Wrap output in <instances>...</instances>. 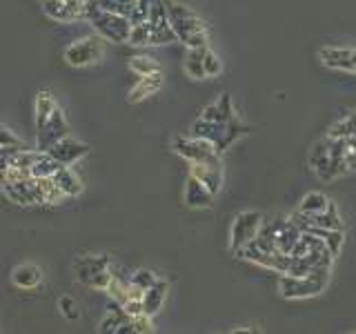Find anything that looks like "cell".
<instances>
[{
  "label": "cell",
  "instance_id": "6da1fadb",
  "mask_svg": "<svg viewBox=\"0 0 356 334\" xmlns=\"http://www.w3.org/2000/svg\"><path fill=\"white\" fill-rule=\"evenodd\" d=\"M330 278H332V265H318L305 276L281 274V278H278V294L287 301L318 296L327 289Z\"/></svg>",
  "mask_w": 356,
  "mask_h": 334
},
{
  "label": "cell",
  "instance_id": "7a4b0ae2",
  "mask_svg": "<svg viewBox=\"0 0 356 334\" xmlns=\"http://www.w3.org/2000/svg\"><path fill=\"white\" fill-rule=\"evenodd\" d=\"M167 16H170V25L187 49L194 47H207V27L192 9L178 3L167 0Z\"/></svg>",
  "mask_w": 356,
  "mask_h": 334
},
{
  "label": "cell",
  "instance_id": "3957f363",
  "mask_svg": "<svg viewBox=\"0 0 356 334\" xmlns=\"http://www.w3.org/2000/svg\"><path fill=\"white\" fill-rule=\"evenodd\" d=\"M85 18L92 22L94 29L105 40H109V42H127L129 40V31H131L129 18L100 9L96 0H92V3H89V7L85 11Z\"/></svg>",
  "mask_w": 356,
  "mask_h": 334
},
{
  "label": "cell",
  "instance_id": "277c9868",
  "mask_svg": "<svg viewBox=\"0 0 356 334\" xmlns=\"http://www.w3.org/2000/svg\"><path fill=\"white\" fill-rule=\"evenodd\" d=\"M172 148L178 156H183L189 163H207V165H222L220 152L211 141L198 136H176L172 141Z\"/></svg>",
  "mask_w": 356,
  "mask_h": 334
},
{
  "label": "cell",
  "instance_id": "5b68a950",
  "mask_svg": "<svg viewBox=\"0 0 356 334\" xmlns=\"http://www.w3.org/2000/svg\"><path fill=\"white\" fill-rule=\"evenodd\" d=\"M261 228H263V216L259 214V212L248 209V212L236 214V218H234L232 228H229V250H232V254H236L250 241H254L256 237H259Z\"/></svg>",
  "mask_w": 356,
  "mask_h": 334
},
{
  "label": "cell",
  "instance_id": "8992f818",
  "mask_svg": "<svg viewBox=\"0 0 356 334\" xmlns=\"http://www.w3.org/2000/svg\"><path fill=\"white\" fill-rule=\"evenodd\" d=\"M5 196L16 205H36L44 203V189H42V178L33 176H22L18 181H7L0 185Z\"/></svg>",
  "mask_w": 356,
  "mask_h": 334
},
{
  "label": "cell",
  "instance_id": "52a82bcc",
  "mask_svg": "<svg viewBox=\"0 0 356 334\" xmlns=\"http://www.w3.org/2000/svg\"><path fill=\"white\" fill-rule=\"evenodd\" d=\"M321 65L327 70L356 74V47H341V45H323L316 51Z\"/></svg>",
  "mask_w": 356,
  "mask_h": 334
},
{
  "label": "cell",
  "instance_id": "ba28073f",
  "mask_svg": "<svg viewBox=\"0 0 356 334\" xmlns=\"http://www.w3.org/2000/svg\"><path fill=\"white\" fill-rule=\"evenodd\" d=\"M63 56H65L67 65H72V67L94 65V63H98L100 58H103V42H100L98 38H94V36L76 40L65 49Z\"/></svg>",
  "mask_w": 356,
  "mask_h": 334
},
{
  "label": "cell",
  "instance_id": "9c48e42d",
  "mask_svg": "<svg viewBox=\"0 0 356 334\" xmlns=\"http://www.w3.org/2000/svg\"><path fill=\"white\" fill-rule=\"evenodd\" d=\"M65 136H70V125H67L63 109L56 105L49 120L44 122V127L38 129V150L40 152H49L51 145H56Z\"/></svg>",
  "mask_w": 356,
  "mask_h": 334
},
{
  "label": "cell",
  "instance_id": "30bf717a",
  "mask_svg": "<svg viewBox=\"0 0 356 334\" xmlns=\"http://www.w3.org/2000/svg\"><path fill=\"white\" fill-rule=\"evenodd\" d=\"M87 154H89V145L83 141H76L72 136H65L49 148V156L58 161L60 165H74L76 161H81Z\"/></svg>",
  "mask_w": 356,
  "mask_h": 334
},
{
  "label": "cell",
  "instance_id": "8fae6325",
  "mask_svg": "<svg viewBox=\"0 0 356 334\" xmlns=\"http://www.w3.org/2000/svg\"><path fill=\"white\" fill-rule=\"evenodd\" d=\"M307 163L312 167V172H314L321 181H332L330 176V170H332V152H330V141L327 136H323L321 141H316L312 145L309 150V156H307Z\"/></svg>",
  "mask_w": 356,
  "mask_h": 334
},
{
  "label": "cell",
  "instance_id": "7c38bea8",
  "mask_svg": "<svg viewBox=\"0 0 356 334\" xmlns=\"http://www.w3.org/2000/svg\"><path fill=\"white\" fill-rule=\"evenodd\" d=\"M189 174L198 178L211 194L218 196L222 189V165H207V163H189Z\"/></svg>",
  "mask_w": 356,
  "mask_h": 334
},
{
  "label": "cell",
  "instance_id": "4fadbf2b",
  "mask_svg": "<svg viewBox=\"0 0 356 334\" xmlns=\"http://www.w3.org/2000/svg\"><path fill=\"white\" fill-rule=\"evenodd\" d=\"M185 205L192 207V209H205L209 207L211 203H214V194L209 192V189L198 181V178H194L192 174L187 176V183H185Z\"/></svg>",
  "mask_w": 356,
  "mask_h": 334
},
{
  "label": "cell",
  "instance_id": "5bb4252c",
  "mask_svg": "<svg viewBox=\"0 0 356 334\" xmlns=\"http://www.w3.org/2000/svg\"><path fill=\"white\" fill-rule=\"evenodd\" d=\"M167 289H170V283L163 281V278H159V281H156L152 287L145 289V292H143V315H147V317L159 315V312L163 310V305H165Z\"/></svg>",
  "mask_w": 356,
  "mask_h": 334
},
{
  "label": "cell",
  "instance_id": "9a60e30c",
  "mask_svg": "<svg viewBox=\"0 0 356 334\" xmlns=\"http://www.w3.org/2000/svg\"><path fill=\"white\" fill-rule=\"evenodd\" d=\"M200 118H205L209 122H229L236 118V109L232 105V96L229 94H220L216 103H211L203 109Z\"/></svg>",
  "mask_w": 356,
  "mask_h": 334
},
{
  "label": "cell",
  "instance_id": "2e32d148",
  "mask_svg": "<svg viewBox=\"0 0 356 334\" xmlns=\"http://www.w3.org/2000/svg\"><path fill=\"white\" fill-rule=\"evenodd\" d=\"M11 283L20 289H36L42 283V270L33 263H25L14 267L11 272Z\"/></svg>",
  "mask_w": 356,
  "mask_h": 334
},
{
  "label": "cell",
  "instance_id": "e0dca14e",
  "mask_svg": "<svg viewBox=\"0 0 356 334\" xmlns=\"http://www.w3.org/2000/svg\"><path fill=\"white\" fill-rule=\"evenodd\" d=\"M109 267V256L107 254H98V256H81L76 261V272H78V281L87 283L96 272L107 270Z\"/></svg>",
  "mask_w": 356,
  "mask_h": 334
},
{
  "label": "cell",
  "instance_id": "ac0fdd59",
  "mask_svg": "<svg viewBox=\"0 0 356 334\" xmlns=\"http://www.w3.org/2000/svg\"><path fill=\"white\" fill-rule=\"evenodd\" d=\"M161 87H163V72L140 76L136 87L129 92V103H140V100H145L147 96H154Z\"/></svg>",
  "mask_w": 356,
  "mask_h": 334
},
{
  "label": "cell",
  "instance_id": "d6986e66",
  "mask_svg": "<svg viewBox=\"0 0 356 334\" xmlns=\"http://www.w3.org/2000/svg\"><path fill=\"white\" fill-rule=\"evenodd\" d=\"M51 181L63 189L65 196H78L83 192V183L81 178L76 176V172L70 170V165H63L58 172L51 176Z\"/></svg>",
  "mask_w": 356,
  "mask_h": 334
},
{
  "label": "cell",
  "instance_id": "ffe728a7",
  "mask_svg": "<svg viewBox=\"0 0 356 334\" xmlns=\"http://www.w3.org/2000/svg\"><path fill=\"white\" fill-rule=\"evenodd\" d=\"M42 11L51 20H58V22H74V20H78L76 11L70 7L67 0H42Z\"/></svg>",
  "mask_w": 356,
  "mask_h": 334
},
{
  "label": "cell",
  "instance_id": "44dd1931",
  "mask_svg": "<svg viewBox=\"0 0 356 334\" xmlns=\"http://www.w3.org/2000/svg\"><path fill=\"white\" fill-rule=\"evenodd\" d=\"M205 51L207 47H194L187 51V58H185V74L194 81H203L207 78L205 74V67H203V58H205Z\"/></svg>",
  "mask_w": 356,
  "mask_h": 334
},
{
  "label": "cell",
  "instance_id": "7402d4cb",
  "mask_svg": "<svg viewBox=\"0 0 356 334\" xmlns=\"http://www.w3.org/2000/svg\"><path fill=\"white\" fill-rule=\"evenodd\" d=\"M330 205V196L327 194H323V192H309L305 194L303 198H300V203H298V212L303 216H314L318 214V212H323Z\"/></svg>",
  "mask_w": 356,
  "mask_h": 334
},
{
  "label": "cell",
  "instance_id": "603a6c76",
  "mask_svg": "<svg viewBox=\"0 0 356 334\" xmlns=\"http://www.w3.org/2000/svg\"><path fill=\"white\" fill-rule=\"evenodd\" d=\"M60 163L56 161V159H51L49 156V152H40V156H38V161L31 165V170H29V176H33V178H51L56 172L60 170Z\"/></svg>",
  "mask_w": 356,
  "mask_h": 334
},
{
  "label": "cell",
  "instance_id": "cb8c5ba5",
  "mask_svg": "<svg viewBox=\"0 0 356 334\" xmlns=\"http://www.w3.org/2000/svg\"><path fill=\"white\" fill-rule=\"evenodd\" d=\"M54 107H56L54 96L49 92H38V96H36V132L44 127V122L49 120Z\"/></svg>",
  "mask_w": 356,
  "mask_h": 334
},
{
  "label": "cell",
  "instance_id": "d4e9b609",
  "mask_svg": "<svg viewBox=\"0 0 356 334\" xmlns=\"http://www.w3.org/2000/svg\"><path fill=\"white\" fill-rule=\"evenodd\" d=\"M129 70L136 76H147V74L163 72L159 61L149 58V56H134V58H129Z\"/></svg>",
  "mask_w": 356,
  "mask_h": 334
},
{
  "label": "cell",
  "instance_id": "484cf974",
  "mask_svg": "<svg viewBox=\"0 0 356 334\" xmlns=\"http://www.w3.org/2000/svg\"><path fill=\"white\" fill-rule=\"evenodd\" d=\"M149 38H152V25H149V20H143V22H136V25H131L127 42L136 45V47H147Z\"/></svg>",
  "mask_w": 356,
  "mask_h": 334
},
{
  "label": "cell",
  "instance_id": "4316f807",
  "mask_svg": "<svg viewBox=\"0 0 356 334\" xmlns=\"http://www.w3.org/2000/svg\"><path fill=\"white\" fill-rule=\"evenodd\" d=\"M100 9L105 11H111V14H118V16H131L134 7H136V3L134 0H96Z\"/></svg>",
  "mask_w": 356,
  "mask_h": 334
},
{
  "label": "cell",
  "instance_id": "83f0119b",
  "mask_svg": "<svg viewBox=\"0 0 356 334\" xmlns=\"http://www.w3.org/2000/svg\"><path fill=\"white\" fill-rule=\"evenodd\" d=\"M327 136H330V138H350V136H356V132H354V125H352L350 116L345 114L343 118H339L337 122H334V125H330Z\"/></svg>",
  "mask_w": 356,
  "mask_h": 334
},
{
  "label": "cell",
  "instance_id": "f1b7e54d",
  "mask_svg": "<svg viewBox=\"0 0 356 334\" xmlns=\"http://www.w3.org/2000/svg\"><path fill=\"white\" fill-rule=\"evenodd\" d=\"M156 281H159V276H156L152 270H136V272H134L131 274V285H136L138 289H143V292H145V289H147V287H152Z\"/></svg>",
  "mask_w": 356,
  "mask_h": 334
},
{
  "label": "cell",
  "instance_id": "f546056e",
  "mask_svg": "<svg viewBox=\"0 0 356 334\" xmlns=\"http://www.w3.org/2000/svg\"><path fill=\"white\" fill-rule=\"evenodd\" d=\"M58 310L63 312V317L67 321H78L81 319V312H78V305L72 296H60L58 299Z\"/></svg>",
  "mask_w": 356,
  "mask_h": 334
},
{
  "label": "cell",
  "instance_id": "4dcf8cb0",
  "mask_svg": "<svg viewBox=\"0 0 356 334\" xmlns=\"http://www.w3.org/2000/svg\"><path fill=\"white\" fill-rule=\"evenodd\" d=\"M203 67H205L207 78H214V76H218V74L222 72V63H220V58H218V56H216L214 51H211L209 47H207V51H205Z\"/></svg>",
  "mask_w": 356,
  "mask_h": 334
},
{
  "label": "cell",
  "instance_id": "1f68e13d",
  "mask_svg": "<svg viewBox=\"0 0 356 334\" xmlns=\"http://www.w3.org/2000/svg\"><path fill=\"white\" fill-rule=\"evenodd\" d=\"M0 148H25V145H22V141L14 132L0 122Z\"/></svg>",
  "mask_w": 356,
  "mask_h": 334
},
{
  "label": "cell",
  "instance_id": "d6a6232c",
  "mask_svg": "<svg viewBox=\"0 0 356 334\" xmlns=\"http://www.w3.org/2000/svg\"><path fill=\"white\" fill-rule=\"evenodd\" d=\"M111 278H114V274L109 272V267L107 270H100V272H96L89 281L85 283V285H89V287H96V289H107L109 287V283H111Z\"/></svg>",
  "mask_w": 356,
  "mask_h": 334
},
{
  "label": "cell",
  "instance_id": "836d02e7",
  "mask_svg": "<svg viewBox=\"0 0 356 334\" xmlns=\"http://www.w3.org/2000/svg\"><path fill=\"white\" fill-rule=\"evenodd\" d=\"M131 328H134V332H138V334L154 332L152 317H147V315H138V317H134V319H131Z\"/></svg>",
  "mask_w": 356,
  "mask_h": 334
},
{
  "label": "cell",
  "instance_id": "e575fe53",
  "mask_svg": "<svg viewBox=\"0 0 356 334\" xmlns=\"http://www.w3.org/2000/svg\"><path fill=\"white\" fill-rule=\"evenodd\" d=\"M122 308H125V312L131 319L138 317V315H143V299H129V301L122 303Z\"/></svg>",
  "mask_w": 356,
  "mask_h": 334
},
{
  "label": "cell",
  "instance_id": "d590c367",
  "mask_svg": "<svg viewBox=\"0 0 356 334\" xmlns=\"http://www.w3.org/2000/svg\"><path fill=\"white\" fill-rule=\"evenodd\" d=\"M348 116H350V120H352V125H354V132H356V109H354V111H350V114H348Z\"/></svg>",
  "mask_w": 356,
  "mask_h": 334
}]
</instances>
